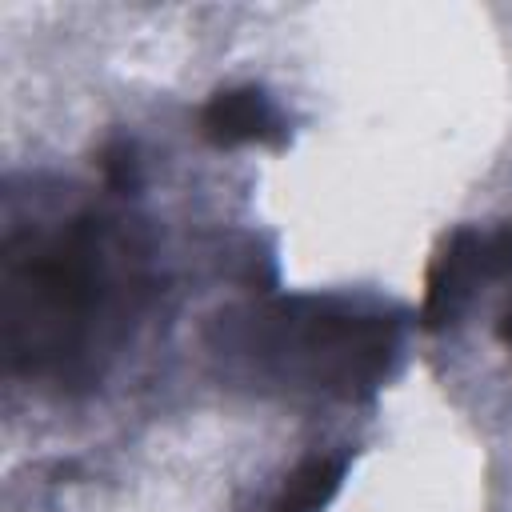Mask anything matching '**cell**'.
I'll return each instance as SVG.
<instances>
[{
    "mask_svg": "<svg viewBox=\"0 0 512 512\" xmlns=\"http://www.w3.org/2000/svg\"><path fill=\"white\" fill-rule=\"evenodd\" d=\"M480 288H484V276H480V232L476 228H460V232H452L444 240L440 256L428 268V292H424V308H420L424 328L436 332V328H448L452 320H460Z\"/></svg>",
    "mask_w": 512,
    "mask_h": 512,
    "instance_id": "277c9868",
    "label": "cell"
},
{
    "mask_svg": "<svg viewBox=\"0 0 512 512\" xmlns=\"http://www.w3.org/2000/svg\"><path fill=\"white\" fill-rule=\"evenodd\" d=\"M156 296L140 220L100 208H36L4 224V368L52 392L92 388L132 340Z\"/></svg>",
    "mask_w": 512,
    "mask_h": 512,
    "instance_id": "6da1fadb",
    "label": "cell"
},
{
    "mask_svg": "<svg viewBox=\"0 0 512 512\" xmlns=\"http://www.w3.org/2000/svg\"><path fill=\"white\" fill-rule=\"evenodd\" d=\"M344 480V460L336 456H308L292 468V476L284 480V488L276 492V500L268 504V512H320L336 488Z\"/></svg>",
    "mask_w": 512,
    "mask_h": 512,
    "instance_id": "5b68a950",
    "label": "cell"
},
{
    "mask_svg": "<svg viewBox=\"0 0 512 512\" xmlns=\"http://www.w3.org/2000/svg\"><path fill=\"white\" fill-rule=\"evenodd\" d=\"M200 136L216 148H236V144L280 148L288 140V128H284V116L264 88L236 84V88H220L200 108Z\"/></svg>",
    "mask_w": 512,
    "mask_h": 512,
    "instance_id": "3957f363",
    "label": "cell"
},
{
    "mask_svg": "<svg viewBox=\"0 0 512 512\" xmlns=\"http://www.w3.org/2000/svg\"><path fill=\"white\" fill-rule=\"evenodd\" d=\"M216 352L260 392L360 400L400 352V312L348 296H276L220 316Z\"/></svg>",
    "mask_w": 512,
    "mask_h": 512,
    "instance_id": "7a4b0ae2",
    "label": "cell"
},
{
    "mask_svg": "<svg viewBox=\"0 0 512 512\" xmlns=\"http://www.w3.org/2000/svg\"><path fill=\"white\" fill-rule=\"evenodd\" d=\"M480 276H484V288L492 280L504 284V304L496 312V336L512 352V224H504L492 236L480 232Z\"/></svg>",
    "mask_w": 512,
    "mask_h": 512,
    "instance_id": "8992f818",
    "label": "cell"
}]
</instances>
